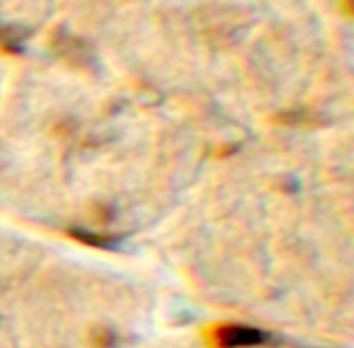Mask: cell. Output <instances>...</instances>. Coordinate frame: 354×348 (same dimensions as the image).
<instances>
[{
    "label": "cell",
    "mask_w": 354,
    "mask_h": 348,
    "mask_svg": "<svg viewBox=\"0 0 354 348\" xmlns=\"http://www.w3.org/2000/svg\"><path fill=\"white\" fill-rule=\"evenodd\" d=\"M209 345L216 348H259L274 342V336L243 324H218L207 332Z\"/></svg>",
    "instance_id": "cell-1"
},
{
    "label": "cell",
    "mask_w": 354,
    "mask_h": 348,
    "mask_svg": "<svg viewBox=\"0 0 354 348\" xmlns=\"http://www.w3.org/2000/svg\"><path fill=\"white\" fill-rule=\"evenodd\" d=\"M71 237L79 239L85 245H93L100 249H116L118 247V239L116 237H108V235H95V232H85V230H71Z\"/></svg>",
    "instance_id": "cell-2"
}]
</instances>
